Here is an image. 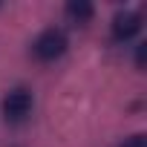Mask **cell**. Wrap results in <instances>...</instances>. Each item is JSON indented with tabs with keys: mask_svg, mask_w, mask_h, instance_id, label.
<instances>
[{
	"mask_svg": "<svg viewBox=\"0 0 147 147\" xmlns=\"http://www.w3.org/2000/svg\"><path fill=\"white\" fill-rule=\"evenodd\" d=\"M32 52H35L38 61H55V58H61L66 52V35H63V29H55V26L52 29H43L35 38Z\"/></svg>",
	"mask_w": 147,
	"mask_h": 147,
	"instance_id": "cell-1",
	"label": "cell"
},
{
	"mask_svg": "<svg viewBox=\"0 0 147 147\" xmlns=\"http://www.w3.org/2000/svg\"><path fill=\"white\" fill-rule=\"evenodd\" d=\"M32 92L29 90H23V87H18V90H12L6 98H3V118L9 121V124H20V121H26V115L32 113Z\"/></svg>",
	"mask_w": 147,
	"mask_h": 147,
	"instance_id": "cell-2",
	"label": "cell"
},
{
	"mask_svg": "<svg viewBox=\"0 0 147 147\" xmlns=\"http://www.w3.org/2000/svg\"><path fill=\"white\" fill-rule=\"evenodd\" d=\"M138 29H141V23H138V15H133V12H121L113 20V38L115 40H130Z\"/></svg>",
	"mask_w": 147,
	"mask_h": 147,
	"instance_id": "cell-3",
	"label": "cell"
},
{
	"mask_svg": "<svg viewBox=\"0 0 147 147\" xmlns=\"http://www.w3.org/2000/svg\"><path fill=\"white\" fill-rule=\"evenodd\" d=\"M66 15H69L72 20L84 23V20H90V15H92V6H90V3H69V6H66Z\"/></svg>",
	"mask_w": 147,
	"mask_h": 147,
	"instance_id": "cell-4",
	"label": "cell"
},
{
	"mask_svg": "<svg viewBox=\"0 0 147 147\" xmlns=\"http://www.w3.org/2000/svg\"><path fill=\"white\" fill-rule=\"evenodd\" d=\"M118 147H147V144H144V136H133V138H127V141L118 144Z\"/></svg>",
	"mask_w": 147,
	"mask_h": 147,
	"instance_id": "cell-5",
	"label": "cell"
}]
</instances>
